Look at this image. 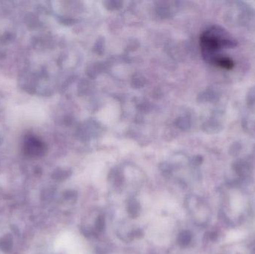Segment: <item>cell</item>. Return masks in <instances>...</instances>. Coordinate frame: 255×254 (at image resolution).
Returning <instances> with one entry per match:
<instances>
[{"instance_id":"obj_3","label":"cell","mask_w":255,"mask_h":254,"mask_svg":"<svg viewBox=\"0 0 255 254\" xmlns=\"http://www.w3.org/2000/svg\"><path fill=\"white\" fill-rule=\"evenodd\" d=\"M191 240V233L188 231H182L178 237V243L182 247L187 246Z\"/></svg>"},{"instance_id":"obj_2","label":"cell","mask_w":255,"mask_h":254,"mask_svg":"<svg viewBox=\"0 0 255 254\" xmlns=\"http://www.w3.org/2000/svg\"><path fill=\"white\" fill-rule=\"evenodd\" d=\"M140 203L135 199H131L128 201V203L127 210L128 213L132 218H137L140 213Z\"/></svg>"},{"instance_id":"obj_1","label":"cell","mask_w":255,"mask_h":254,"mask_svg":"<svg viewBox=\"0 0 255 254\" xmlns=\"http://www.w3.org/2000/svg\"><path fill=\"white\" fill-rule=\"evenodd\" d=\"M23 150L28 156L37 157L44 155L47 148L40 139L35 136L29 135L25 139Z\"/></svg>"},{"instance_id":"obj_5","label":"cell","mask_w":255,"mask_h":254,"mask_svg":"<svg viewBox=\"0 0 255 254\" xmlns=\"http://www.w3.org/2000/svg\"><path fill=\"white\" fill-rule=\"evenodd\" d=\"M143 236V230H140V229H137L135 231L133 232V236L136 238H140L141 236Z\"/></svg>"},{"instance_id":"obj_4","label":"cell","mask_w":255,"mask_h":254,"mask_svg":"<svg viewBox=\"0 0 255 254\" xmlns=\"http://www.w3.org/2000/svg\"><path fill=\"white\" fill-rule=\"evenodd\" d=\"M95 228L98 232H102L105 229V218L103 215H99L95 221Z\"/></svg>"}]
</instances>
